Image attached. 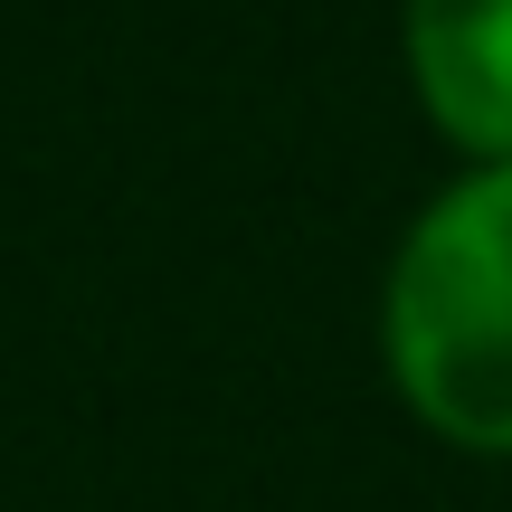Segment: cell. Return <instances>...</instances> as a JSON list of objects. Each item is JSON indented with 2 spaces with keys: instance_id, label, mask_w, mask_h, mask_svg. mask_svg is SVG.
<instances>
[{
  "instance_id": "cell-1",
  "label": "cell",
  "mask_w": 512,
  "mask_h": 512,
  "mask_svg": "<svg viewBox=\"0 0 512 512\" xmlns=\"http://www.w3.org/2000/svg\"><path fill=\"white\" fill-rule=\"evenodd\" d=\"M380 351L446 446L512 456V162H484L408 228L380 294Z\"/></svg>"
},
{
  "instance_id": "cell-2",
  "label": "cell",
  "mask_w": 512,
  "mask_h": 512,
  "mask_svg": "<svg viewBox=\"0 0 512 512\" xmlns=\"http://www.w3.org/2000/svg\"><path fill=\"white\" fill-rule=\"evenodd\" d=\"M399 38L446 143L475 162H512V0H408Z\"/></svg>"
}]
</instances>
